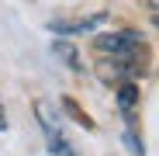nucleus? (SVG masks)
<instances>
[{
    "label": "nucleus",
    "instance_id": "39448f33",
    "mask_svg": "<svg viewBox=\"0 0 159 156\" xmlns=\"http://www.w3.org/2000/svg\"><path fill=\"white\" fill-rule=\"evenodd\" d=\"M52 52H56V56H59L73 73L83 69V66H80V56H76V45H69V42H56V45H52Z\"/></svg>",
    "mask_w": 159,
    "mask_h": 156
},
{
    "label": "nucleus",
    "instance_id": "f257e3e1",
    "mask_svg": "<svg viewBox=\"0 0 159 156\" xmlns=\"http://www.w3.org/2000/svg\"><path fill=\"white\" fill-rule=\"evenodd\" d=\"M93 45L100 52H111L114 59H125V56H135V52L145 45V38L139 31H111V35H100Z\"/></svg>",
    "mask_w": 159,
    "mask_h": 156
},
{
    "label": "nucleus",
    "instance_id": "423d86ee",
    "mask_svg": "<svg viewBox=\"0 0 159 156\" xmlns=\"http://www.w3.org/2000/svg\"><path fill=\"white\" fill-rule=\"evenodd\" d=\"M118 104H121L125 111H131V108L139 104V87H135V83H125V87L118 90Z\"/></svg>",
    "mask_w": 159,
    "mask_h": 156
},
{
    "label": "nucleus",
    "instance_id": "0eeeda50",
    "mask_svg": "<svg viewBox=\"0 0 159 156\" xmlns=\"http://www.w3.org/2000/svg\"><path fill=\"white\" fill-rule=\"evenodd\" d=\"M125 146L135 153V156H145V146H142V139L135 135V128H128V132H125Z\"/></svg>",
    "mask_w": 159,
    "mask_h": 156
},
{
    "label": "nucleus",
    "instance_id": "6e6552de",
    "mask_svg": "<svg viewBox=\"0 0 159 156\" xmlns=\"http://www.w3.org/2000/svg\"><path fill=\"white\" fill-rule=\"evenodd\" d=\"M0 132H7V115H4V104H0Z\"/></svg>",
    "mask_w": 159,
    "mask_h": 156
},
{
    "label": "nucleus",
    "instance_id": "7ed1b4c3",
    "mask_svg": "<svg viewBox=\"0 0 159 156\" xmlns=\"http://www.w3.org/2000/svg\"><path fill=\"white\" fill-rule=\"evenodd\" d=\"M97 73H100V80H107V83H114V80H125V76H139V69H135V63H128V59H104V63H97Z\"/></svg>",
    "mask_w": 159,
    "mask_h": 156
},
{
    "label": "nucleus",
    "instance_id": "f03ea898",
    "mask_svg": "<svg viewBox=\"0 0 159 156\" xmlns=\"http://www.w3.org/2000/svg\"><path fill=\"white\" fill-rule=\"evenodd\" d=\"M104 21H107V14H90V17H83V21H52L48 28L59 31V35H87V31L100 28Z\"/></svg>",
    "mask_w": 159,
    "mask_h": 156
},
{
    "label": "nucleus",
    "instance_id": "20e7f679",
    "mask_svg": "<svg viewBox=\"0 0 159 156\" xmlns=\"http://www.w3.org/2000/svg\"><path fill=\"white\" fill-rule=\"evenodd\" d=\"M42 132H45V142H48V149L56 153V156H76V149L62 135V128H42Z\"/></svg>",
    "mask_w": 159,
    "mask_h": 156
}]
</instances>
